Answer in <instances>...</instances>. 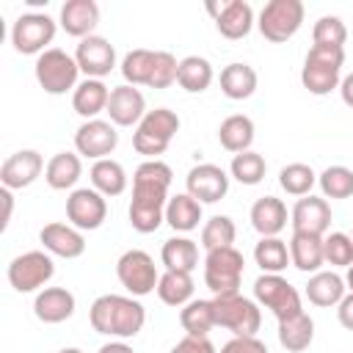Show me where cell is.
<instances>
[{
	"label": "cell",
	"mask_w": 353,
	"mask_h": 353,
	"mask_svg": "<svg viewBox=\"0 0 353 353\" xmlns=\"http://www.w3.org/2000/svg\"><path fill=\"white\" fill-rule=\"evenodd\" d=\"M174 171L163 160H143L132 174V201H130V226L141 234L157 232V226L165 221V204H168V188H171Z\"/></svg>",
	"instance_id": "cell-1"
},
{
	"label": "cell",
	"mask_w": 353,
	"mask_h": 353,
	"mask_svg": "<svg viewBox=\"0 0 353 353\" xmlns=\"http://www.w3.org/2000/svg\"><path fill=\"white\" fill-rule=\"evenodd\" d=\"M88 323L97 334L113 336V339H132L141 334L146 323V309L132 295H99L88 309Z\"/></svg>",
	"instance_id": "cell-2"
},
{
	"label": "cell",
	"mask_w": 353,
	"mask_h": 353,
	"mask_svg": "<svg viewBox=\"0 0 353 353\" xmlns=\"http://www.w3.org/2000/svg\"><path fill=\"white\" fill-rule=\"evenodd\" d=\"M342 63H345V47H320L312 44L303 69H301V83L309 94L325 97L342 83Z\"/></svg>",
	"instance_id": "cell-3"
},
{
	"label": "cell",
	"mask_w": 353,
	"mask_h": 353,
	"mask_svg": "<svg viewBox=\"0 0 353 353\" xmlns=\"http://www.w3.org/2000/svg\"><path fill=\"white\" fill-rule=\"evenodd\" d=\"M179 116L168 108H154V110H146V116L141 119V124L135 127L132 132V146L138 154H146L149 160H160L157 154H163L174 135L179 132Z\"/></svg>",
	"instance_id": "cell-4"
},
{
	"label": "cell",
	"mask_w": 353,
	"mask_h": 353,
	"mask_svg": "<svg viewBox=\"0 0 353 353\" xmlns=\"http://www.w3.org/2000/svg\"><path fill=\"white\" fill-rule=\"evenodd\" d=\"M212 312H215V325L232 331V336H256L262 325V312L259 303L232 292V295H212Z\"/></svg>",
	"instance_id": "cell-5"
},
{
	"label": "cell",
	"mask_w": 353,
	"mask_h": 353,
	"mask_svg": "<svg viewBox=\"0 0 353 353\" xmlns=\"http://www.w3.org/2000/svg\"><path fill=\"white\" fill-rule=\"evenodd\" d=\"M33 74H36V83H39L47 94L61 97V94L77 88L80 66H77L74 55H69L66 50H61V47H50V50H44V52L36 58Z\"/></svg>",
	"instance_id": "cell-6"
},
{
	"label": "cell",
	"mask_w": 353,
	"mask_h": 353,
	"mask_svg": "<svg viewBox=\"0 0 353 353\" xmlns=\"http://www.w3.org/2000/svg\"><path fill=\"white\" fill-rule=\"evenodd\" d=\"M243 270H245V259L234 245L207 251L204 256V284L210 287L212 295L240 292Z\"/></svg>",
	"instance_id": "cell-7"
},
{
	"label": "cell",
	"mask_w": 353,
	"mask_h": 353,
	"mask_svg": "<svg viewBox=\"0 0 353 353\" xmlns=\"http://www.w3.org/2000/svg\"><path fill=\"white\" fill-rule=\"evenodd\" d=\"M254 301L265 309H270V314L281 323L290 320L295 314L303 312L301 306V292L281 276V273H262L254 281Z\"/></svg>",
	"instance_id": "cell-8"
},
{
	"label": "cell",
	"mask_w": 353,
	"mask_h": 353,
	"mask_svg": "<svg viewBox=\"0 0 353 353\" xmlns=\"http://www.w3.org/2000/svg\"><path fill=\"white\" fill-rule=\"evenodd\" d=\"M303 3L301 0H270L265 3V8L259 11V19H256V28L259 33L273 41V44H281L287 39H292L301 25H303Z\"/></svg>",
	"instance_id": "cell-9"
},
{
	"label": "cell",
	"mask_w": 353,
	"mask_h": 353,
	"mask_svg": "<svg viewBox=\"0 0 353 353\" xmlns=\"http://www.w3.org/2000/svg\"><path fill=\"white\" fill-rule=\"evenodd\" d=\"M116 279L119 284L132 295V298H141V295H149L157 290V281H160V273H157V265L154 259L141 251V248H130L119 256L116 262Z\"/></svg>",
	"instance_id": "cell-10"
},
{
	"label": "cell",
	"mask_w": 353,
	"mask_h": 353,
	"mask_svg": "<svg viewBox=\"0 0 353 353\" xmlns=\"http://www.w3.org/2000/svg\"><path fill=\"white\" fill-rule=\"evenodd\" d=\"M55 39V19L44 11H28L19 14L11 25V44L22 55H41L50 50L47 44Z\"/></svg>",
	"instance_id": "cell-11"
},
{
	"label": "cell",
	"mask_w": 353,
	"mask_h": 353,
	"mask_svg": "<svg viewBox=\"0 0 353 353\" xmlns=\"http://www.w3.org/2000/svg\"><path fill=\"white\" fill-rule=\"evenodd\" d=\"M55 276L52 254L47 251H25L8 262V284L17 292H36Z\"/></svg>",
	"instance_id": "cell-12"
},
{
	"label": "cell",
	"mask_w": 353,
	"mask_h": 353,
	"mask_svg": "<svg viewBox=\"0 0 353 353\" xmlns=\"http://www.w3.org/2000/svg\"><path fill=\"white\" fill-rule=\"evenodd\" d=\"M119 146V132H116V124L113 121H105V119H88L77 127L74 132V152L80 157H88V160H105L113 154V149Z\"/></svg>",
	"instance_id": "cell-13"
},
{
	"label": "cell",
	"mask_w": 353,
	"mask_h": 353,
	"mask_svg": "<svg viewBox=\"0 0 353 353\" xmlns=\"http://www.w3.org/2000/svg\"><path fill=\"white\" fill-rule=\"evenodd\" d=\"M66 218L80 232H94L108 218V201L94 188H77L66 196Z\"/></svg>",
	"instance_id": "cell-14"
},
{
	"label": "cell",
	"mask_w": 353,
	"mask_h": 353,
	"mask_svg": "<svg viewBox=\"0 0 353 353\" xmlns=\"http://www.w3.org/2000/svg\"><path fill=\"white\" fill-rule=\"evenodd\" d=\"M185 185L199 204H215L229 193V174L215 163H199L188 171Z\"/></svg>",
	"instance_id": "cell-15"
},
{
	"label": "cell",
	"mask_w": 353,
	"mask_h": 353,
	"mask_svg": "<svg viewBox=\"0 0 353 353\" xmlns=\"http://www.w3.org/2000/svg\"><path fill=\"white\" fill-rule=\"evenodd\" d=\"M207 11L215 19V28L223 39H245L254 28V8L245 0H223V3H207Z\"/></svg>",
	"instance_id": "cell-16"
},
{
	"label": "cell",
	"mask_w": 353,
	"mask_h": 353,
	"mask_svg": "<svg viewBox=\"0 0 353 353\" xmlns=\"http://www.w3.org/2000/svg\"><path fill=\"white\" fill-rule=\"evenodd\" d=\"M74 61H77V66H80V72L85 77L102 80L116 66V47L105 36H97L94 33V36L80 39V44L74 50Z\"/></svg>",
	"instance_id": "cell-17"
},
{
	"label": "cell",
	"mask_w": 353,
	"mask_h": 353,
	"mask_svg": "<svg viewBox=\"0 0 353 353\" xmlns=\"http://www.w3.org/2000/svg\"><path fill=\"white\" fill-rule=\"evenodd\" d=\"M44 157L36 149H19L14 154H8L0 165V182L8 190H22L28 185H33L41 171H44Z\"/></svg>",
	"instance_id": "cell-18"
},
{
	"label": "cell",
	"mask_w": 353,
	"mask_h": 353,
	"mask_svg": "<svg viewBox=\"0 0 353 353\" xmlns=\"http://www.w3.org/2000/svg\"><path fill=\"white\" fill-rule=\"evenodd\" d=\"M105 113L110 116V121L116 127H138L141 119L146 116V99L135 85L121 83V85L110 88V99H108Z\"/></svg>",
	"instance_id": "cell-19"
},
{
	"label": "cell",
	"mask_w": 353,
	"mask_h": 353,
	"mask_svg": "<svg viewBox=\"0 0 353 353\" xmlns=\"http://www.w3.org/2000/svg\"><path fill=\"white\" fill-rule=\"evenodd\" d=\"M39 243L47 254L61 256V259H77L85 254V237L80 229H74L72 223H47L39 232Z\"/></svg>",
	"instance_id": "cell-20"
},
{
	"label": "cell",
	"mask_w": 353,
	"mask_h": 353,
	"mask_svg": "<svg viewBox=\"0 0 353 353\" xmlns=\"http://www.w3.org/2000/svg\"><path fill=\"white\" fill-rule=\"evenodd\" d=\"M290 223H292V232H306V234L325 237V232L331 226V207H328L325 199L309 193V196L295 201V207L290 212Z\"/></svg>",
	"instance_id": "cell-21"
},
{
	"label": "cell",
	"mask_w": 353,
	"mask_h": 353,
	"mask_svg": "<svg viewBox=\"0 0 353 353\" xmlns=\"http://www.w3.org/2000/svg\"><path fill=\"white\" fill-rule=\"evenodd\" d=\"M74 306L77 301L66 287H44L33 301V314L47 325H58L74 314Z\"/></svg>",
	"instance_id": "cell-22"
},
{
	"label": "cell",
	"mask_w": 353,
	"mask_h": 353,
	"mask_svg": "<svg viewBox=\"0 0 353 353\" xmlns=\"http://www.w3.org/2000/svg\"><path fill=\"white\" fill-rule=\"evenodd\" d=\"M61 28L74 36V39H85L94 36V28L99 22V6L94 0H66L61 6V17H58Z\"/></svg>",
	"instance_id": "cell-23"
},
{
	"label": "cell",
	"mask_w": 353,
	"mask_h": 353,
	"mask_svg": "<svg viewBox=\"0 0 353 353\" xmlns=\"http://www.w3.org/2000/svg\"><path fill=\"white\" fill-rule=\"evenodd\" d=\"M347 295V284L339 273L334 270H317L309 276L306 281V298L309 303L320 306V309H331V306H339V301Z\"/></svg>",
	"instance_id": "cell-24"
},
{
	"label": "cell",
	"mask_w": 353,
	"mask_h": 353,
	"mask_svg": "<svg viewBox=\"0 0 353 353\" xmlns=\"http://www.w3.org/2000/svg\"><path fill=\"white\" fill-rule=\"evenodd\" d=\"M251 226L262 237H279L287 226V207L276 196H262L251 204Z\"/></svg>",
	"instance_id": "cell-25"
},
{
	"label": "cell",
	"mask_w": 353,
	"mask_h": 353,
	"mask_svg": "<svg viewBox=\"0 0 353 353\" xmlns=\"http://www.w3.org/2000/svg\"><path fill=\"white\" fill-rule=\"evenodd\" d=\"M290 262L303 273H317L325 265L323 237L320 234H306V232H292V237H290Z\"/></svg>",
	"instance_id": "cell-26"
},
{
	"label": "cell",
	"mask_w": 353,
	"mask_h": 353,
	"mask_svg": "<svg viewBox=\"0 0 353 353\" xmlns=\"http://www.w3.org/2000/svg\"><path fill=\"white\" fill-rule=\"evenodd\" d=\"M108 99H110V88L102 80H91V77L77 83V88L72 91V108L85 121L97 119L102 110H108Z\"/></svg>",
	"instance_id": "cell-27"
},
{
	"label": "cell",
	"mask_w": 353,
	"mask_h": 353,
	"mask_svg": "<svg viewBox=\"0 0 353 353\" xmlns=\"http://www.w3.org/2000/svg\"><path fill=\"white\" fill-rule=\"evenodd\" d=\"M83 174V163H80V154L77 152H58L50 157L47 168H44V179L52 190H69L77 185Z\"/></svg>",
	"instance_id": "cell-28"
},
{
	"label": "cell",
	"mask_w": 353,
	"mask_h": 353,
	"mask_svg": "<svg viewBox=\"0 0 353 353\" xmlns=\"http://www.w3.org/2000/svg\"><path fill=\"white\" fill-rule=\"evenodd\" d=\"M256 83H259V77H256L254 66H248V63L234 61L221 69V91H223V97H229L234 102L248 99L256 91Z\"/></svg>",
	"instance_id": "cell-29"
},
{
	"label": "cell",
	"mask_w": 353,
	"mask_h": 353,
	"mask_svg": "<svg viewBox=\"0 0 353 353\" xmlns=\"http://www.w3.org/2000/svg\"><path fill=\"white\" fill-rule=\"evenodd\" d=\"M254 121L243 113H234V116H226L218 127V141L226 152L232 154H240V152H248L251 143H254Z\"/></svg>",
	"instance_id": "cell-30"
},
{
	"label": "cell",
	"mask_w": 353,
	"mask_h": 353,
	"mask_svg": "<svg viewBox=\"0 0 353 353\" xmlns=\"http://www.w3.org/2000/svg\"><path fill=\"white\" fill-rule=\"evenodd\" d=\"M91 176V188L99 190L105 199L108 196H121L127 190V171L119 160L113 157H105V160H97L88 171Z\"/></svg>",
	"instance_id": "cell-31"
},
{
	"label": "cell",
	"mask_w": 353,
	"mask_h": 353,
	"mask_svg": "<svg viewBox=\"0 0 353 353\" xmlns=\"http://www.w3.org/2000/svg\"><path fill=\"white\" fill-rule=\"evenodd\" d=\"M201 221V204L190 193H176L165 204V223L174 232H193Z\"/></svg>",
	"instance_id": "cell-32"
},
{
	"label": "cell",
	"mask_w": 353,
	"mask_h": 353,
	"mask_svg": "<svg viewBox=\"0 0 353 353\" xmlns=\"http://www.w3.org/2000/svg\"><path fill=\"white\" fill-rule=\"evenodd\" d=\"M215 72H212V63L201 55H188L179 61V69H176V83L188 91V94H201L210 88Z\"/></svg>",
	"instance_id": "cell-33"
},
{
	"label": "cell",
	"mask_w": 353,
	"mask_h": 353,
	"mask_svg": "<svg viewBox=\"0 0 353 353\" xmlns=\"http://www.w3.org/2000/svg\"><path fill=\"white\" fill-rule=\"evenodd\" d=\"M157 298L165 306H185L193 301V276L185 270H165L157 281Z\"/></svg>",
	"instance_id": "cell-34"
},
{
	"label": "cell",
	"mask_w": 353,
	"mask_h": 353,
	"mask_svg": "<svg viewBox=\"0 0 353 353\" xmlns=\"http://www.w3.org/2000/svg\"><path fill=\"white\" fill-rule=\"evenodd\" d=\"M312 339H314V320L306 312L279 323V342H281L284 350L301 353V350H306L312 345Z\"/></svg>",
	"instance_id": "cell-35"
},
{
	"label": "cell",
	"mask_w": 353,
	"mask_h": 353,
	"mask_svg": "<svg viewBox=\"0 0 353 353\" xmlns=\"http://www.w3.org/2000/svg\"><path fill=\"white\" fill-rule=\"evenodd\" d=\"M160 259L165 270H185L193 273L199 265V245L190 237H171L160 248Z\"/></svg>",
	"instance_id": "cell-36"
},
{
	"label": "cell",
	"mask_w": 353,
	"mask_h": 353,
	"mask_svg": "<svg viewBox=\"0 0 353 353\" xmlns=\"http://www.w3.org/2000/svg\"><path fill=\"white\" fill-rule=\"evenodd\" d=\"M179 323L185 328L188 336H207L215 328V312H212V301L204 298H193L190 303H185L179 309Z\"/></svg>",
	"instance_id": "cell-37"
},
{
	"label": "cell",
	"mask_w": 353,
	"mask_h": 353,
	"mask_svg": "<svg viewBox=\"0 0 353 353\" xmlns=\"http://www.w3.org/2000/svg\"><path fill=\"white\" fill-rule=\"evenodd\" d=\"M254 262L262 268V273H281L290 262V245L281 237H262L254 245Z\"/></svg>",
	"instance_id": "cell-38"
},
{
	"label": "cell",
	"mask_w": 353,
	"mask_h": 353,
	"mask_svg": "<svg viewBox=\"0 0 353 353\" xmlns=\"http://www.w3.org/2000/svg\"><path fill=\"white\" fill-rule=\"evenodd\" d=\"M154 52L157 50H130L121 58V77L127 85H149L152 80V69H154Z\"/></svg>",
	"instance_id": "cell-39"
},
{
	"label": "cell",
	"mask_w": 353,
	"mask_h": 353,
	"mask_svg": "<svg viewBox=\"0 0 353 353\" xmlns=\"http://www.w3.org/2000/svg\"><path fill=\"white\" fill-rule=\"evenodd\" d=\"M279 185H281L284 193L303 199V196H309L312 188L317 185V174H314V168L306 165V163H290V165H284V168L279 171Z\"/></svg>",
	"instance_id": "cell-40"
},
{
	"label": "cell",
	"mask_w": 353,
	"mask_h": 353,
	"mask_svg": "<svg viewBox=\"0 0 353 353\" xmlns=\"http://www.w3.org/2000/svg\"><path fill=\"white\" fill-rule=\"evenodd\" d=\"M265 171H268V163L259 152L248 149V152H240L232 157V165H229V174L240 182V185H259L265 179Z\"/></svg>",
	"instance_id": "cell-41"
},
{
	"label": "cell",
	"mask_w": 353,
	"mask_h": 353,
	"mask_svg": "<svg viewBox=\"0 0 353 353\" xmlns=\"http://www.w3.org/2000/svg\"><path fill=\"white\" fill-rule=\"evenodd\" d=\"M237 237V226L229 215H212L204 226H201V245L204 251H215V248H229L234 245Z\"/></svg>",
	"instance_id": "cell-42"
},
{
	"label": "cell",
	"mask_w": 353,
	"mask_h": 353,
	"mask_svg": "<svg viewBox=\"0 0 353 353\" xmlns=\"http://www.w3.org/2000/svg\"><path fill=\"white\" fill-rule=\"evenodd\" d=\"M317 185L323 190V199H350L353 171L347 165H328L323 174H317Z\"/></svg>",
	"instance_id": "cell-43"
},
{
	"label": "cell",
	"mask_w": 353,
	"mask_h": 353,
	"mask_svg": "<svg viewBox=\"0 0 353 353\" xmlns=\"http://www.w3.org/2000/svg\"><path fill=\"white\" fill-rule=\"evenodd\" d=\"M325 265L331 268H350L353 265V237L345 232H331L323 237Z\"/></svg>",
	"instance_id": "cell-44"
},
{
	"label": "cell",
	"mask_w": 353,
	"mask_h": 353,
	"mask_svg": "<svg viewBox=\"0 0 353 353\" xmlns=\"http://www.w3.org/2000/svg\"><path fill=\"white\" fill-rule=\"evenodd\" d=\"M312 41L320 44V47H345V41H347V28H345V22H342L339 17L325 14V17H320V19L314 22V28H312Z\"/></svg>",
	"instance_id": "cell-45"
},
{
	"label": "cell",
	"mask_w": 353,
	"mask_h": 353,
	"mask_svg": "<svg viewBox=\"0 0 353 353\" xmlns=\"http://www.w3.org/2000/svg\"><path fill=\"white\" fill-rule=\"evenodd\" d=\"M176 69H179V61L171 52L157 50L154 52V69H152L149 88H168L171 83H176Z\"/></svg>",
	"instance_id": "cell-46"
},
{
	"label": "cell",
	"mask_w": 353,
	"mask_h": 353,
	"mask_svg": "<svg viewBox=\"0 0 353 353\" xmlns=\"http://www.w3.org/2000/svg\"><path fill=\"white\" fill-rule=\"evenodd\" d=\"M221 353H268V347H265V342L256 339V336H232V339L221 347Z\"/></svg>",
	"instance_id": "cell-47"
},
{
	"label": "cell",
	"mask_w": 353,
	"mask_h": 353,
	"mask_svg": "<svg viewBox=\"0 0 353 353\" xmlns=\"http://www.w3.org/2000/svg\"><path fill=\"white\" fill-rule=\"evenodd\" d=\"M168 353H218V350L207 336H188L185 334Z\"/></svg>",
	"instance_id": "cell-48"
},
{
	"label": "cell",
	"mask_w": 353,
	"mask_h": 353,
	"mask_svg": "<svg viewBox=\"0 0 353 353\" xmlns=\"http://www.w3.org/2000/svg\"><path fill=\"white\" fill-rule=\"evenodd\" d=\"M336 317H339V325H342V328L353 331V292H347V295L339 301V306H336Z\"/></svg>",
	"instance_id": "cell-49"
},
{
	"label": "cell",
	"mask_w": 353,
	"mask_h": 353,
	"mask_svg": "<svg viewBox=\"0 0 353 353\" xmlns=\"http://www.w3.org/2000/svg\"><path fill=\"white\" fill-rule=\"evenodd\" d=\"M0 204H3L0 229H8V223H11V212H14V190H8V188H0Z\"/></svg>",
	"instance_id": "cell-50"
},
{
	"label": "cell",
	"mask_w": 353,
	"mask_h": 353,
	"mask_svg": "<svg viewBox=\"0 0 353 353\" xmlns=\"http://www.w3.org/2000/svg\"><path fill=\"white\" fill-rule=\"evenodd\" d=\"M339 94H342V102H345L347 108H353V72H350L347 77H342V83H339Z\"/></svg>",
	"instance_id": "cell-51"
},
{
	"label": "cell",
	"mask_w": 353,
	"mask_h": 353,
	"mask_svg": "<svg viewBox=\"0 0 353 353\" xmlns=\"http://www.w3.org/2000/svg\"><path fill=\"white\" fill-rule=\"evenodd\" d=\"M97 353H135L124 339H116V342H108V345H102Z\"/></svg>",
	"instance_id": "cell-52"
},
{
	"label": "cell",
	"mask_w": 353,
	"mask_h": 353,
	"mask_svg": "<svg viewBox=\"0 0 353 353\" xmlns=\"http://www.w3.org/2000/svg\"><path fill=\"white\" fill-rule=\"evenodd\" d=\"M345 284H347V290L353 292V265L347 268V276H345Z\"/></svg>",
	"instance_id": "cell-53"
},
{
	"label": "cell",
	"mask_w": 353,
	"mask_h": 353,
	"mask_svg": "<svg viewBox=\"0 0 353 353\" xmlns=\"http://www.w3.org/2000/svg\"><path fill=\"white\" fill-rule=\"evenodd\" d=\"M58 353H83L80 347H63V350H58Z\"/></svg>",
	"instance_id": "cell-54"
},
{
	"label": "cell",
	"mask_w": 353,
	"mask_h": 353,
	"mask_svg": "<svg viewBox=\"0 0 353 353\" xmlns=\"http://www.w3.org/2000/svg\"><path fill=\"white\" fill-rule=\"evenodd\" d=\"M350 237H353V234H350Z\"/></svg>",
	"instance_id": "cell-55"
}]
</instances>
